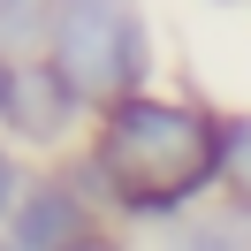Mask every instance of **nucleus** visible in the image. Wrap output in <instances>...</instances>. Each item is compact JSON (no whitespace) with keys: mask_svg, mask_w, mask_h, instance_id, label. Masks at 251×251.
<instances>
[{"mask_svg":"<svg viewBox=\"0 0 251 251\" xmlns=\"http://www.w3.org/2000/svg\"><path fill=\"white\" fill-rule=\"evenodd\" d=\"M76 114H84V99L61 84V69H53V61H46V69H16V107H8V122H16L23 137L46 145V137H61Z\"/></svg>","mask_w":251,"mask_h":251,"instance_id":"20e7f679","label":"nucleus"},{"mask_svg":"<svg viewBox=\"0 0 251 251\" xmlns=\"http://www.w3.org/2000/svg\"><path fill=\"white\" fill-rule=\"evenodd\" d=\"M8 244L16 251H76V244H92V205H84L61 175H46V183L23 190L16 236H8Z\"/></svg>","mask_w":251,"mask_h":251,"instance_id":"7ed1b4c3","label":"nucleus"},{"mask_svg":"<svg viewBox=\"0 0 251 251\" xmlns=\"http://www.w3.org/2000/svg\"><path fill=\"white\" fill-rule=\"evenodd\" d=\"M16 205H23V198H16V160H8V152H0V221H8V213H16Z\"/></svg>","mask_w":251,"mask_h":251,"instance_id":"6e6552de","label":"nucleus"},{"mask_svg":"<svg viewBox=\"0 0 251 251\" xmlns=\"http://www.w3.org/2000/svg\"><path fill=\"white\" fill-rule=\"evenodd\" d=\"M168 251H251V205H221V213H198L190 228H175Z\"/></svg>","mask_w":251,"mask_h":251,"instance_id":"39448f33","label":"nucleus"},{"mask_svg":"<svg viewBox=\"0 0 251 251\" xmlns=\"http://www.w3.org/2000/svg\"><path fill=\"white\" fill-rule=\"evenodd\" d=\"M53 31V0H0V53L8 46H38Z\"/></svg>","mask_w":251,"mask_h":251,"instance_id":"423d86ee","label":"nucleus"},{"mask_svg":"<svg viewBox=\"0 0 251 251\" xmlns=\"http://www.w3.org/2000/svg\"><path fill=\"white\" fill-rule=\"evenodd\" d=\"M46 61L99 114L122 107V99H145L137 84L152 76V46H145V23H137L129 0H53Z\"/></svg>","mask_w":251,"mask_h":251,"instance_id":"f03ea898","label":"nucleus"},{"mask_svg":"<svg viewBox=\"0 0 251 251\" xmlns=\"http://www.w3.org/2000/svg\"><path fill=\"white\" fill-rule=\"evenodd\" d=\"M221 175H228L236 198L251 205V114H228V122H221Z\"/></svg>","mask_w":251,"mask_h":251,"instance_id":"0eeeda50","label":"nucleus"},{"mask_svg":"<svg viewBox=\"0 0 251 251\" xmlns=\"http://www.w3.org/2000/svg\"><path fill=\"white\" fill-rule=\"evenodd\" d=\"M76 251H107V244H99V236H92V244H76Z\"/></svg>","mask_w":251,"mask_h":251,"instance_id":"9d476101","label":"nucleus"},{"mask_svg":"<svg viewBox=\"0 0 251 251\" xmlns=\"http://www.w3.org/2000/svg\"><path fill=\"white\" fill-rule=\"evenodd\" d=\"M92 168L122 198V213L168 221L221 183V122L190 99H122L92 129Z\"/></svg>","mask_w":251,"mask_h":251,"instance_id":"f257e3e1","label":"nucleus"},{"mask_svg":"<svg viewBox=\"0 0 251 251\" xmlns=\"http://www.w3.org/2000/svg\"><path fill=\"white\" fill-rule=\"evenodd\" d=\"M8 107H16V69H8V53H0V122H8Z\"/></svg>","mask_w":251,"mask_h":251,"instance_id":"1a4fd4ad","label":"nucleus"}]
</instances>
